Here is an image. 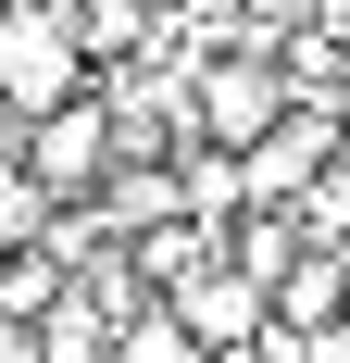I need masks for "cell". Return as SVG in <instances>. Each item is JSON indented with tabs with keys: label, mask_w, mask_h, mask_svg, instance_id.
<instances>
[{
	"label": "cell",
	"mask_w": 350,
	"mask_h": 363,
	"mask_svg": "<svg viewBox=\"0 0 350 363\" xmlns=\"http://www.w3.org/2000/svg\"><path fill=\"white\" fill-rule=\"evenodd\" d=\"M0 363H50V351H38V326H0Z\"/></svg>",
	"instance_id": "cell-6"
},
{
	"label": "cell",
	"mask_w": 350,
	"mask_h": 363,
	"mask_svg": "<svg viewBox=\"0 0 350 363\" xmlns=\"http://www.w3.org/2000/svg\"><path fill=\"white\" fill-rule=\"evenodd\" d=\"M0 13H13V0H0Z\"/></svg>",
	"instance_id": "cell-7"
},
{
	"label": "cell",
	"mask_w": 350,
	"mask_h": 363,
	"mask_svg": "<svg viewBox=\"0 0 350 363\" xmlns=\"http://www.w3.org/2000/svg\"><path fill=\"white\" fill-rule=\"evenodd\" d=\"M276 326H288V338H325V326H350V263H338V251H313V263H300V276L276 289Z\"/></svg>",
	"instance_id": "cell-4"
},
{
	"label": "cell",
	"mask_w": 350,
	"mask_h": 363,
	"mask_svg": "<svg viewBox=\"0 0 350 363\" xmlns=\"http://www.w3.org/2000/svg\"><path fill=\"white\" fill-rule=\"evenodd\" d=\"M125 363H213V351L188 338V313H138L125 326Z\"/></svg>",
	"instance_id": "cell-5"
},
{
	"label": "cell",
	"mask_w": 350,
	"mask_h": 363,
	"mask_svg": "<svg viewBox=\"0 0 350 363\" xmlns=\"http://www.w3.org/2000/svg\"><path fill=\"white\" fill-rule=\"evenodd\" d=\"M101 101L88 88V26H75V0H13L0 13V113H75Z\"/></svg>",
	"instance_id": "cell-1"
},
{
	"label": "cell",
	"mask_w": 350,
	"mask_h": 363,
	"mask_svg": "<svg viewBox=\"0 0 350 363\" xmlns=\"http://www.w3.org/2000/svg\"><path fill=\"white\" fill-rule=\"evenodd\" d=\"M26 176L50 188V201H101V188L125 176V138H113V113H101V101L38 113V125H26Z\"/></svg>",
	"instance_id": "cell-3"
},
{
	"label": "cell",
	"mask_w": 350,
	"mask_h": 363,
	"mask_svg": "<svg viewBox=\"0 0 350 363\" xmlns=\"http://www.w3.org/2000/svg\"><path fill=\"white\" fill-rule=\"evenodd\" d=\"M288 113H300V101H288V63H276V50H201V63H188V138H201V150H238V163H250Z\"/></svg>",
	"instance_id": "cell-2"
}]
</instances>
